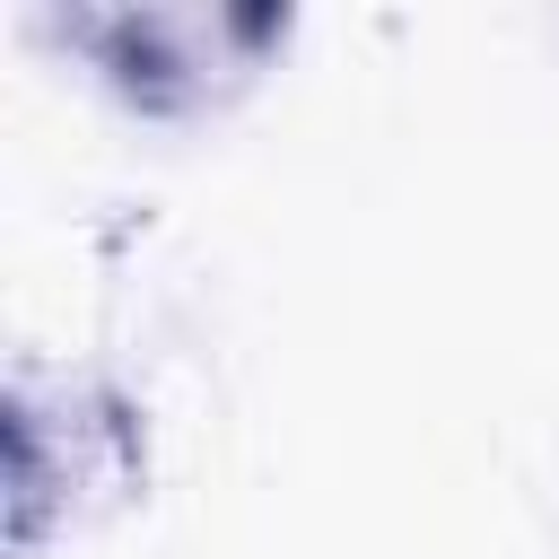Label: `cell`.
Instances as JSON below:
<instances>
[{
	"instance_id": "cell-1",
	"label": "cell",
	"mask_w": 559,
	"mask_h": 559,
	"mask_svg": "<svg viewBox=\"0 0 559 559\" xmlns=\"http://www.w3.org/2000/svg\"><path fill=\"white\" fill-rule=\"evenodd\" d=\"M280 35H288L280 9H70L61 17V44H79L96 79L140 114L227 105Z\"/></svg>"
}]
</instances>
